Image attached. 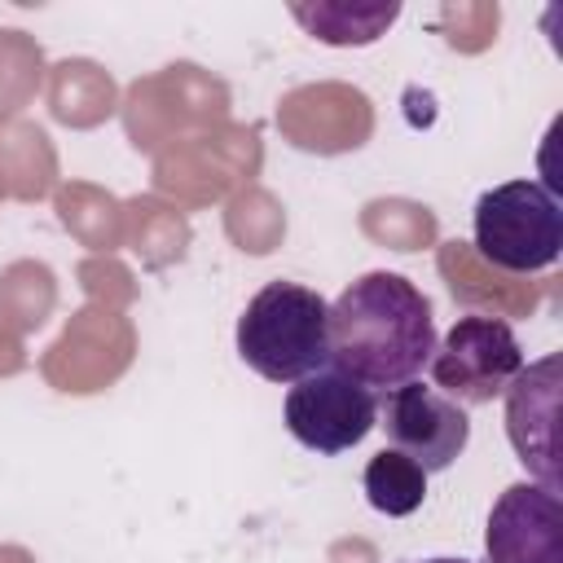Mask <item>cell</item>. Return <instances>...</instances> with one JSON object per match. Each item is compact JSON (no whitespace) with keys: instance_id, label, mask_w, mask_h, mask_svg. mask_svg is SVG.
<instances>
[{"instance_id":"obj_30","label":"cell","mask_w":563,"mask_h":563,"mask_svg":"<svg viewBox=\"0 0 563 563\" xmlns=\"http://www.w3.org/2000/svg\"><path fill=\"white\" fill-rule=\"evenodd\" d=\"M4 198H9V194H4V185H0V202H4Z\"/></svg>"},{"instance_id":"obj_27","label":"cell","mask_w":563,"mask_h":563,"mask_svg":"<svg viewBox=\"0 0 563 563\" xmlns=\"http://www.w3.org/2000/svg\"><path fill=\"white\" fill-rule=\"evenodd\" d=\"M26 369V343L9 325H0V378H13Z\"/></svg>"},{"instance_id":"obj_22","label":"cell","mask_w":563,"mask_h":563,"mask_svg":"<svg viewBox=\"0 0 563 563\" xmlns=\"http://www.w3.org/2000/svg\"><path fill=\"white\" fill-rule=\"evenodd\" d=\"M365 497L378 515L405 519L427 501V471L400 449H383L365 462Z\"/></svg>"},{"instance_id":"obj_10","label":"cell","mask_w":563,"mask_h":563,"mask_svg":"<svg viewBox=\"0 0 563 563\" xmlns=\"http://www.w3.org/2000/svg\"><path fill=\"white\" fill-rule=\"evenodd\" d=\"M378 427L387 431L391 449H400L405 457H413L427 475L431 471H449L466 440H471V418L457 400L440 396L435 387L409 378L400 387H391L378 405Z\"/></svg>"},{"instance_id":"obj_17","label":"cell","mask_w":563,"mask_h":563,"mask_svg":"<svg viewBox=\"0 0 563 563\" xmlns=\"http://www.w3.org/2000/svg\"><path fill=\"white\" fill-rule=\"evenodd\" d=\"M57 224L88 246V255H114L123 246V198L92 180H62L53 189Z\"/></svg>"},{"instance_id":"obj_5","label":"cell","mask_w":563,"mask_h":563,"mask_svg":"<svg viewBox=\"0 0 563 563\" xmlns=\"http://www.w3.org/2000/svg\"><path fill=\"white\" fill-rule=\"evenodd\" d=\"M493 268L532 277L559 264L563 251V211L559 198L537 180H506L479 194L475 202V242Z\"/></svg>"},{"instance_id":"obj_28","label":"cell","mask_w":563,"mask_h":563,"mask_svg":"<svg viewBox=\"0 0 563 563\" xmlns=\"http://www.w3.org/2000/svg\"><path fill=\"white\" fill-rule=\"evenodd\" d=\"M0 563H35V554L26 545H18V541H4L0 545Z\"/></svg>"},{"instance_id":"obj_14","label":"cell","mask_w":563,"mask_h":563,"mask_svg":"<svg viewBox=\"0 0 563 563\" xmlns=\"http://www.w3.org/2000/svg\"><path fill=\"white\" fill-rule=\"evenodd\" d=\"M119 97L123 92H119L114 75L92 57H62L44 75L48 114L62 128H75V132H88V128H101L106 119H114Z\"/></svg>"},{"instance_id":"obj_19","label":"cell","mask_w":563,"mask_h":563,"mask_svg":"<svg viewBox=\"0 0 563 563\" xmlns=\"http://www.w3.org/2000/svg\"><path fill=\"white\" fill-rule=\"evenodd\" d=\"M356 229L365 233V242L383 251H400V255L427 251L440 242V220L418 198H369L356 216Z\"/></svg>"},{"instance_id":"obj_20","label":"cell","mask_w":563,"mask_h":563,"mask_svg":"<svg viewBox=\"0 0 563 563\" xmlns=\"http://www.w3.org/2000/svg\"><path fill=\"white\" fill-rule=\"evenodd\" d=\"M57 308V277L44 260H13L0 268V325L35 334Z\"/></svg>"},{"instance_id":"obj_4","label":"cell","mask_w":563,"mask_h":563,"mask_svg":"<svg viewBox=\"0 0 563 563\" xmlns=\"http://www.w3.org/2000/svg\"><path fill=\"white\" fill-rule=\"evenodd\" d=\"M264 172V141L255 123H220L207 132H194L185 141H172L154 154V194L167 198L180 211H202L216 202H229L238 189L255 185Z\"/></svg>"},{"instance_id":"obj_24","label":"cell","mask_w":563,"mask_h":563,"mask_svg":"<svg viewBox=\"0 0 563 563\" xmlns=\"http://www.w3.org/2000/svg\"><path fill=\"white\" fill-rule=\"evenodd\" d=\"M497 26H501V9L493 0H449L435 13V31L444 35V44L453 53H484L497 44Z\"/></svg>"},{"instance_id":"obj_15","label":"cell","mask_w":563,"mask_h":563,"mask_svg":"<svg viewBox=\"0 0 563 563\" xmlns=\"http://www.w3.org/2000/svg\"><path fill=\"white\" fill-rule=\"evenodd\" d=\"M0 185L18 202H40L62 185L53 136L31 119H0Z\"/></svg>"},{"instance_id":"obj_13","label":"cell","mask_w":563,"mask_h":563,"mask_svg":"<svg viewBox=\"0 0 563 563\" xmlns=\"http://www.w3.org/2000/svg\"><path fill=\"white\" fill-rule=\"evenodd\" d=\"M435 268L453 295V303L471 308L475 317H497V321H510V317H532L541 308V299L550 295V282H537V277H515V273H501L493 268L471 242H435Z\"/></svg>"},{"instance_id":"obj_12","label":"cell","mask_w":563,"mask_h":563,"mask_svg":"<svg viewBox=\"0 0 563 563\" xmlns=\"http://www.w3.org/2000/svg\"><path fill=\"white\" fill-rule=\"evenodd\" d=\"M554 418H559V352L532 361L506 387V435L519 462L559 493V449H554Z\"/></svg>"},{"instance_id":"obj_21","label":"cell","mask_w":563,"mask_h":563,"mask_svg":"<svg viewBox=\"0 0 563 563\" xmlns=\"http://www.w3.org/2000/svg\"><path fill=\"white\" fill-rule=\"evenodd\" d=\"M224 238L242 251V255H273L286 242V207L273 189H264L260 180L238 189L224 202Z\"/></svg>"},{"instance_id":"obj_7","label":"cell","mask_w":563,"mask_h":563,"mask_svg":"<svg viewBox=\"0 0 563 563\" xmlns=\"http://www.w3.org/2000/svg\"><path fill=\"white\" fill-rule=\"evenodd\" d=\"M431 378L449 400L462 405H488L506 396L515 374L523 369V347L510 330V321L497 317H457L453 330L431 352Z\"/></svg>"},{"instance_id":"obj_9","label":"cell","mask_w":563,"mask_h":563,"mask_svg":"<svg viewBox=\"0 0 563 563\" xmlns=\"http://www.w3.org/2000/svg\"><path fill=\"white\" fill-rule=\"evenodd\" d=\"M374 101L343 79H317L282 92L277 101V132L286 145L303 154H352L374 136Z\"/></svg>"},{"instance_id":"obj_26","label":"cell","mask_w":563,"mask_h":563,"mask_svg":"<svg viewBox=\"0 0 563 563\" xmlns=\"http://www.w3.org/2000/svg\"><path fill=\"white\" fill-rule=\"evenodd\" d=\"M325 563H378V550H374V541H365V537H339V541L330 545Z\"/></svg>"},{"instance_id":"obj_1","label":"cell","mask_w":563,"mask_h":563,"mask_svg":"<svg viewBox=\"0 0 563 563\" xmlns=\"http://www.w3.org/2000/svg\"><path fill=\"white\" fill-rule=\"evenodd\" d=\"M435 352L431 299L400 273H361L330 303V361L361 387L391 391L422 374Z\"/></svg>"},{"instance_id":"obj_11","label":"cell","mask_w":563,"mask_h":563,"mask_svg":"<svg viewBox=\"0 0 563 563\" xmlns=\"http://www.w3.org/2000/svg\"><path fill=\"white\" fill-rule=\"evenodd\" d=\"M488 563H563V501L545 484H510L484 528Z\"/></svg>"},{"instance_id":"obj_23","label":"cell","mask_w":563,"mask_h":563,"mask_svg":"<svg viewBox=\"0 0 563 563\" xmlns=\"http://www.w3.org/2000/svg\"><path fill=\"white\" fill-rule=\"evenodd\" d=\"M44 48L18 26H0V119H18L44 88Z\"/></svg>"},{"instance_id":"obj_18","label":"cell","mask_w":563,"mask_h":563,"mask_svg":"<svg viewBox=\"0 0 563 563\" xmlns=\"http://www.w3.org/2000/svg\"><path fill=\"white\" fill-rule=\"evenodd\" d=\"M290 18L330 48H365L391 31V22L400 18V4L396 0H369V4L312 0V4H290Z\"/></svg>"},{"instance_id":"obj_8","label":"cell","mask_w":563,"mask_h":563,"mask_svg":"<svg viewBox=\"0 0 563 563\" xmlns=\"http://www.w3.org/2000/svg\"><path fill=\"white\" fill-rule=\"evenodd\" d=\"M282 413H286V431L303 449L334 457L361 444L378 427V396L339 369H317L290 383Z\"/></svg>"},{"instance_id":"obj_2","label":"cell","mask_w":563,"mask_h":563,"mask_svg":"<svg viewBox=\"0 0 563 563\" xmlns=\"http://www.w3.org/2000/svg\"><path fill=\"white\" fill-rule=\"evenodd\" d=\"M238 356L268 383H299L330 361V303L299 282H268L238 317Z\"/></svg>"},{"instance_id":"obj_6","label":"cell","mask_w":563,"mask_h":563,"mask_svg":"<svg viewBox=\"0 0 563 563\" xmlns=\"http://www.w3.org/2000/svg\"><path fill=\"white\" fill-rule=\"evenodd\" d=\"M136 361V325L128 312L84 303L44 347L40 374L62 396H97L114 387Z\"/></svg>"},{"instance_id":"obj_3","label":"cell","mask_w":563,"mask_h":563,"mask_svg":"<svg viewBox=\"0 0 563 563\" xmlns=\"http://www.w3.org/2000/svg\"><path fill=\"white\" fill-rule=\"evenodd\" d=\"M233 92L220 75L198 62H167L163 70L136 75L119 97L123 136L136 154H158L172 141L229 123Z\"/></svg>"},{"instance_id":"obj_25","label":"cell","mask_w":563,"mask_h":563,"mask_svg":"<svg viewBox=\"0 0 563 563\" xmlns=\"http://www.w3.org/2000/svg\"><path fill=\"white\" fill-rule=\"evenodd\" d=\"M75 277H79V290L88 295V303L97 308H114V312H128L136 303V273L119 260V255H84L75 264Z\"/></svg>"},{"instance_id":"obj_29","label":"cell","mask_w":563,"mask_h":563,"mask_svg":"<svg viewBox=\"0 0 563 563\" xmlns=\"http://www.w3.org/2000/svg\"><path fill=\"white\" fill-rule=\"evenodd\" d=\"M413 563H471V559H449V554H435V559H413Z\"/></svg>"},{"instance_id":"obj_16","label":"cell","mask_w":563,"mask_h":563,"mask_svg":"<svg viewBox=\"0 0 563 563\" xmlns=\"http://www.w3.org/2000/svg\"><path fill=\"white\" fill-rule=\"evenodd\" d=\"M194 229L180 207H172L158 194H136L123 202V246L141 260V268L163 273L189 255Z\"/></svg>"}]
</instances>
